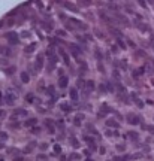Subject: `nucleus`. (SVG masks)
<instances>
[{
    "mask_svg": "<svg viewBox=\"0 0 154 161\" xmlns=\"http://www.w3.org/2000/svg\"><path fill=\"white\" fill-rule=\"evenodd\" d=\"M46 55H48V58H49L48 72H53V70L55 69V66H57V55H55V51H54L53 46H49V48L46 49Z\"/></svg>",
    "mask_w": 154,
    "mask_h": 161,
    "instance_id": "obj_1",
    "label": "nucleus"
},
{
    "mask_svg": "<svg viewBox=\"0 0 154 161\" xmlns=\"http://www.w3.org/2000/svg\"><path fill=\"white\" fill-rule=\"evenodd\" d=\"M15 94L12 93V91H6L5 93V95H3V100H5V103L6 104H9V106H12L14 103H15Z\"/></svg>",
    "mask_w": 154,
    "mask_h": 161,
    "instance_id": "obj_2",
    "label": "nucleus"
},
{
    "mask_svg": "<svg viewBox=\"0 0 154 161\" xmlns=\"http://www.w3.org/2000/svg\"><path fill=\"white\" fill-rule=\"evenodd\" d=\"M6 39L9 40L11 45H16L20 42V37H18V34H16L15 31H9V33H6Z\"/></svg>",
    "mask_w": 154,
    "mask_h": 161,
    "instance_id": "obj_3",
    "label": "nucleus"
},
{
    "mask_svg": "<svg viewBox=\"0 0 154 161\" xmlns=\"http://www.w3.org/2000/svg\"><path fill=\"white\" fill-rule=\"evenodd\" d=\"M69 21H70V24L73 25V29L76 30H87V25H85L84 22H81V21H78V20H75V18H69Z\"/></svg>",
    "mask_w": 154,
    "mask_h": 161,
    "instance_id": "obj_4",
    "label": "nucleus"
},
{
    "mask_svg": "<svg viewBox=\"0 0 154 161\" xmlns=\"http://www.w3.org/2000/svg\"><path fill=\"white\" fill-rule=\"evenodd\" d=\"M127 121H129V124H130V125H138V124L141 122V118H139L138 115L129 113V115H127Z\"/></svg>",
    "mask_w": 154,
    "mask_h": 161,
    "instance_id": "obj_5",
    "label": "nucleus"
},
{
    "mask_svg": "<svg viewBox=\"0 0 154 161\" xmlns=\"http://www.w3.org/2000/svg\"><path fill=\"white\" fill-rule=\"evenodd\" d=\"M69 48H70V52H72V55H73V57H79V55H82V51H81V48L78 46V45L70 43V45H69Z\"/></svg>",
    "mask_w": 154,
    "mask_h": 161,
    "instance_id": "obj_6",
    "label": "nucleus"
},
{
    "mask_svg": "<svg viewBox=\"0 0 154 161\" xmlns=\"http://www.w3.org/2000/svg\"><path fill=\"white\" fill-rule=\"evenodd\" d=\"M58 54L62 55V58H63V61H64V64H66V66H70V58H69L67 52H66L63 48H60V49H58Z\"/></svg>",
    "mask_w": 154,
    "mask_h": 161,
    "instance_id": "obj_7",
    "label": "nucleus"
},
{
    "mask_svg": "<svg viewBox=\"0 0 154 161\" xmlns=\"http://www.w3.org/2000/svg\"><path fill=\"white\" fill-rule=\"evenodd\" d=\"M84 140H85V143L91 148V149H96V143H94V137H91V136H88V134H85L84 136Z\"/></svg>",
    "mask_w": 154,
    "mask_h": 161,
    "instance_id": "obj_8",
    "label": "nucleus"
},
{
    "mask_svg": "<svg viewBox=\"0 0 154 161\" xmlns=\"http://www.w3.org/2000/svg\"><path fill=\"white\" fill-rule=\"evenodd\" d=\"M62 5H63L66 9H69V11H72V12H78V7H76L73 3H70V2H66V0H62Z\"/></svg>",
    "mask_w": 154,
    "mask_h": 161,
    "instance_id": "obj_9",
    "label": "nucleus"
},
{
    "mask_svg": "<svg viewBox=\"0 0 154 161\" xmlns=\"http://www.w3.org/2000/svg\"><path fill=\"white\" fill-rule=\"evenodd\" d=\"M44 124H45L46 127H48V131H49L51 134H54V133H55V127H54V122L51 121L49 118H46V119L44 121Z\"/></svg>",
    "mask_w": 154,
    "mask_h": 161,
    "instance_id": "obj_10",
    "label": "nucleus"
},
{
    "mask_svg": "<svg viewBox=\"0 0 154 161\" xmlns=\"http://www.w3.org/2000/svg\"><path fill=\"white\" fill-rule=\"evenodd\" d=\"M67 85H69V79H67V76H60L58 78V87L60 88H66Z\"/></svg>",
    "mask_w": 154,
    "mask_h": 161,
    "instance_id": "obj_11",
    "label": "nucleus"
},
{
    "mask_svg": "<svg viewBox=\"0 0 154 161\" xmlns=\"http://www.w3.org/2000/svg\"><path fill=\"white\" fill-rule=\"evenodd\" d=\"M85 89H87V91L85 93H91V91H94L96 89V84H94V80H87V82H85Z\"/></svg>",
    "mask_w": 154,
    "mask_h": 161,
    "instance_id": "obj_12",
    "label": "nucleus"
},
{
    "mask_svg": "<svg viewBox=\"0 0 154 161\" xmlns=\"http://www.w3.org/2000/svg\"><path fill=\"white\" fill-rule=\"evenodd\" d=\"M35 125H38V118H29L24 122V127H29V128L35 127Z\"/></svg>",
    "mask_w": 154,
    "mask_h": 161,
    "instance_id": "obj_13",
    "label": "nucleus"
},
{
    "mask_svg": "<svg viewBox=\"0 0 154 161\" xmlns=\"http://www.w3.org/2000/svg\"><path fill=\"white\" fill-rule=\"evenodd\" d=\"M99 16H100V18H103V21H106V22H109V24H112V22H114V18H112V16H108L106 12H103V11H100V12H99Z\"/></svg>",
    "mask_w": 154,
    "mask_h": 161,
    "instance_id": "obj_14",
    "label": "nucleus"
},
{
    "mask_svg": "<svg viewBox=\"0 0 154 161\" xmlns=\"http://www.w3.org/2000/svg\"><path fill=\"white\" fill-rule=\"evenodd\" d=\"M69 95H70V98H72V102H78V98H79V95H78V89L76 88H72L70 89V93H69Z\"/></svg>",
    "mask_w": 154,
    "mask_h": 161,
    "instance_id": "obj_15",
    "label": "nucleus"
},
{
    "mask_svg": "<svg viewBox=\"0 0 154 161\" xmlns=\"http://www.w3.org/2000/svg\"><path fill=\"white\" fill-rule=\"evenodd\" d=\"M29 112L25 109H15L14 110V118H16V116H27Z\"/></svg>",
    "mask_w": 154,
    "mask_h": 161,
    "instance_id": "obj_16",
    "label": "nucleus"
},
{
    "mask_svg": "<svg viewBox=\"0 0 154 161\" xmlns=\"http://www.w3.org/2000/svg\"><path fill=\"white\" fill-rule=\"evenodd\" d=\"M20 79H21V82L27 84L29 80H30V75L27 73V72H21V75H20Z\"/></svg>",
    "mask_w": 154,
    "mask_h": 161,
    "instance_id": "obj_17",
    "label": "nucleus"
},
{
    "mask_svg": "<svg viewBox=\"0 0 154 161\" xmlns=\"http://www.w3.org/2000/svg\"><path fill=\"white\" fill-rule=\"evenodd\" d=\"M42 67H44V57L39 55V57L36 58V70H40Z\"/></svg>",
    "mask_w": 154,
    "mask_h": 161,
    "instance_id": "obj_18",
    "label": "nucleus"
},
{
    "mask_svg": "<svg viewBox=\"0 0 154 161\" xmlns=\"http://www.w3.org/2000/svg\"><path fill=\"white\" fill-rule=\"evenodd\" d=\"M135 25L138 27L139 30H142V31H150V27H148L147 24H142V22H135Z\"/></svg>",
    "mask_w": 154,
    "mask_h": 161,
    "instance_id": "obj_19",
    "label": "nucleus"
},
{
    "mask_svg": "<svg viewBox=\"0 0 154 161\" xmlns=\"http://www.w3.org/2000/svg\"><path fill=\"white\" fill-rule=\"evenodd\" d=\"M36 46H38V45H36V43H30V45H29V46H25V49H24V51H25V54H31L33 51H35V49H36Z\"/></svg>",
    "mask_w": 154,
    "mask_h": 161,
    "instance_id": "obj_20",
    "label": "nucleus"
},
{
    "mask_svg": "<svg viewBox=\"0 0 154 161\" xmlns=\"http://www.w3.org/2000/svg\"><path fill=\"white\" fill-rule=\"evenodd\" d=\"M40 25L42 27H44V29L45 30H48V31H51V30H53V22H45V21H40Z\"/></svg>",
    "mask_w": 154,
    "mask_h": 161,
    "instance_id": "obj_21",
    "label": "nucleus"
},
{
    "mask_svg": "<svg viewBox=\"0 0 154 161\" xmlns=\"http://www.w3.org/2000/svg\"><path fill=\"white\" fill-rule=\"evenodd\" d=\"M106 125L108 127H112V128H118V122L115 119H106Z\"/></svg>",
    "mask_w": 154,
    "mask_h": 161,
    "instance_id": "obj_22",
    "label": "nucleus"
},
{
    "mask_svg": "<svg viewBox=\"0 0 154 161\" xmlns=\"http://www.w3.org/2000/svg\"><path fill=\"white\" fill-rule=\"evenodd\" d=\"M60 109H62L63 112H70L72 110V106L67 104V103H62V104H60Z\"/></svg>",
    "mask_w": 154,
    "mask_h": 161,
    "instance_id": "obj_23",
    "label": "nucleus"
},
{
    "mask_svg": "<svg viewBox=\"0 0 154 161\" xmlns=\"http://www.w3.org/2000/svg\"><path fill=\"white\" fill-rule=\"evenodd\" d=\"M117 16L120 18V21H121L124 25H130V22L127 21V16H124V15H121V14H117Z\"/></svg>",
    "mask_w": 154,
    "mask_h": 161,
    "instance_id": "obj_24",
    "label": "nucleus"
},
{
    "mask_svg": "<svg viewBox=\"0 0 154 161\" xmlns=\"http://www.w3.org/2000/svg\"><path fill=\"white\" fill-rule=\"evenodd\" d=\"M117 43H118V46L121 48V49H126V48H127V45L124 43V40H123L121 37H117Z\"/></svg>",
    "mask_w": 154,
    "mask_h": 161,
    "instance_id": "obj_25",
    "label": "nucleus"
},
{
    "mask_svg": "<svg viewBox=\"0 0 154 161\" xmlns=\"http://www.w3.org/2000/svg\"><path fill=\"white\" fill-rule=\"evenodd\" d=\"M78 3L82 5V6H91V5H93L91 0H78Z\"/></svg>",
    "mask_w": 154,
    "mask_h": 161,
    "instance_id": "obj_26",
    "label": "nucleus"
},
{
    "mask_svg": "<svg viewBox=\"0 0 154 161\" xmlns=\"http://www.w3.org/2000/svg\"><path fill=\"white\" fill-rule=\"evenodd\" d=\"M129 137H132V140H138L139 139V134L136 131H129Z\"/></svg>",
    "mask_w": 154,
    "mask_h": 161,
    "instance_id": "obj_27",
    "label": "nucleus"
},
{
    "mask_svg": "<svg viewBox=\"0 0 154 161\" xmlns=\"http://www.w3.org/2000/svg\"><path fill=\"white\" fill-rule=\"evenodd\" d=\"M81 118H79V116H76V118H73V125H75V127H81Z\"/></svg>",
    "mask_w": 154,
    "mask_h": 161,
    "instance_id": "obj_28",
    "label": "nucleus"
},
{
    "mask_svg": "<svg viewBox=\"0 0 154 161\" xmlns=\"http://www.w3.org/2000/svg\"><path fill=\"white\" fill-rule=\"evenodd\" d=\"M111 33H112L115 37H121V34H120V30H118V29H114V27H112V29H111Z\"/></svg>",
    "mask_w": 154,
    "mask_h": 161,
    "instance_id": "obj_29",
    "label": "nucleus"
},
{
    "mask_svg": "<svg viewBox=\"0 0 154 161\" xmlns=\"http://www.w3.org/2000/svg\"><path fill=\"white\" fill-rule=\"evenodd\" d=\"M25 102L33 103V102H35V95H33V94H27V95H25Z\"/></svg>",
    "mask_w": 154,
    "mask_h": 161,
    "instance_id": "obj_30",
    "label": "nucleus"
},
{
    "mask_svg": "<svg viewBox=\"0 0 154 161\" xmlns=\"http://www.w3.org/2000/svg\"><path fill=\"white\" fill-rule=\"evenodd\" d=\"M46 94H48V95H51V97H55V93H54V87H49V88L46 89Z\"/></svg>",
    "mask_w": 154,
    "mask_h": 161,
    "instance_id": "obj_31",
    "label": "nucleus"
},
{
    "mask_svg": "<svg viewBox=\"0 0 154 161\" xmlns=\"http://www.w3.org/2000/svg\"><path fill=\"white\" fill-rule=\"evenodd\" d=\"M5 140H8V133L0 131V142H5Z\"/></svg>",
    "mask_w": 154,
    "mask_h": 161,
    "instance_id": "obj_32",
    "label": "nucleus"
},
{
    "mask_svg": "<svg viewBox=\"0 0 154 161\" xmlns=\"http://www.w3.org/2000/svg\"><path fill=\"white\" fill-rule=\"evenodd\" d=\"M99 93H102V94H105V93H106V85H103V84H100V85H99Z\"/></svg>",
    "mask_w": 154,
    "mask_h": 161,
    "instance_id": "obj_33",
    "label": "nucleus"
},
{
    "mask_svg": "<svg viewBox=\"0 0 154 161\" xmlns=\"http://www.w3.org/2000/svg\"><path fill=\"white\" fill-rule=\"evenodd\" d=\"M117 89H118V91L120 93H123V94H126V88L121 85V84H117Z\"/></svg>",
    "mask_w": 154,
    "mask_h": 161,
    "instance_id": "obj_34",
    "label": "nucleus"
},
{
    "mask_svg": "<svg viewBox=\"0 0 154 161\" xmlns=\"http://www.w3.org/2000/svg\"><path fill=\"white\" fill-rule=\"evenodd\" d=\"M9 127L14 128V130H16V128H20V122H16V121H15V122H11V124H9Z\"/></svg>",
    "mask_w": 154,
    "mask_h": 161,
    "instance_id": "obj_35",
    "label": "nucleus"
},
{
    "mask_svg": "<svg viewBox=\"0 0 154 161\" xmlns=\"http://www.w3.org/2000/svg\"><path fill=\"white\" fill-rule=\"evenodd\" d=\"M57 127L63 130V128H64V121H63V119H58V121H57Z\"/></svg>",
    "mask_w": 154,
    "mask_h": 161,
    "instance_id": "obj_36",
    "label": "nucleus"
},
{
    "mask_svg": "<svg viewBox=\"0 0 154 161\" xmlns=\"http://www.w3.org/2000/svg\"><path fill=\"white\" fill-rule=\"evenodd\" d=\"M70 143H72V146H73V148H79V142L76 140V139H72Z\"/></svg>",
    "mask_w": 154,
    "mask_h": 161,
    "instance_id": "obj_37",
    "label": "nucleus"
},
{
    "mask_svg": "<svg viewBox=\"0 0 154 161\" xmlns=\"http://www.w3.org/2000/svg\"><path fill=\"white\" fill-rule=\"evenodd\" d=\"M87 127H88V130H90V133H93V134H99V131L94 128V127H93V125H87Z\"/></svg>",
    "mask_w": 154,
    "mask_h": 161,
    "instance_id": "obj_38",
    "label": "nucleus"
},
{
    "mask_svg": "<svg viewBox=\"0 0 154 161\" xmlns=\"http://www.w3.org/2000/svg\"><path fill=\"white\" fill-rule=\"evenodd\" d=\"M94 54H96V58H97V60H102V58H103V55H102V52H100L99 49H96Z\"/></svg>",
    "mask_w": 154,
    "mask_h": 161,
    "instance_id": "obj_39",
    "label": "nucleus"
},
{
    "mask_svg": "<svg viewBox=\"0 0 154 161\" xmlns=\"http://www.w3.org/2000/svg\"><path fill=\"white\" fill-rule=\"evenodd\" d=\"M31 133H35V134L40 133V127H38V125H35V127H33V128H31Z\"/></svg>",
    "mask_w": 154,
    "mask_h": 161,
    "instance_id": "obj_40",
    "label": "nucleus"
},
{
    "mask_svg": "<svg viewBox=\"0 0 154 161\" xmlns=\"http://www.w3.org/2000/svg\"><path fill=\"white\" fill-rule=\"evenodd\" d=\"M5 72H6L8 75H12L14 72H15V67H9V69H5Z\"/></svg>",
    "mask_w": 154,
    "mask_h": 161,
    "instance_id": "obj_41",
    "label": "nucleus"
},
{
    "mask_svg": "<svg viewBox=\"0 0 154 161\" xmlns=\"http://www.w3.org/2000/svg\"><path fill=\"white\" fill-rule=\"evenodd\" d=\"M138 3H139L144 9H147V2H145V0H138Z\"/></svg>",
    "mask_w": 154,
    "mask_h": 161,
    "instance_id": "obj_42",
    "label": "nucleus"
},
{
    "mask_svg": "<svg viewBox=\"0 0 154 161\" xmlns=\"http://www.w3.org/2000/svg\"><path fill=\"white\" fill-rule=\"evenodd\" d=\"M136 104H138V107H141V109L144 107V102H142V100H139V98H136Z\"/></svg>",
    "mask_w": 154,
    "mask_h": 161,
    "instance_id": "obj_43",
    "label": "nucleus"
},
{
    "mask_svg": "<svg viewBox=\"0 0 154 161\" xmlns=\"http://www.w3.org/2000/svg\"><path fill=\"white\" fill-rule=\"evenodd\" d=\"M48 148V145H46V143H40V145H39V149H42V151H45Z\"/></svg>",
    "mask_w": 154,
    "mask_h": 161,
    "instance_id": "obj_44",
    "label": "nucleus"
},
{
    "mask_svg": "<svg viewBox=\"0 0 154 161\" xmlns=\"http://www.w3.org/2000/svg\"><path fill=\"white\" fill-rule=\"evenodd\" d=\"M106 88L109 89V91H114V89H115V88H114V85H112V84H109V82L106 84Z\"/></svg>",
    "mask_w": 154,
    "mask_h": 161,
    "instance_id": "obj_45",
    "label": "nucleus"
},
{
    "mask_svg": "<svg viewBox=\"0 0 154 161\" xmlns=\"http://www.w3.org/2000/svg\"><path fill=\"white\" fill-rule=\"evenodd\" d=\"M54 151L57 152V154H60V152H62V148H60V145H55V146H54Z\"/></svg>",
    "mask_w": 154,
    "mask_h": 161,
    "instance_id": "obj_46",
    "label": "nucleus"
},
{
    "mask_svg": "<svg viewBox=\"0 0 154 161\" xmlns=\"http://www.w3.org/2000/svg\"><path fill=\"white\" fill-rule=\"evenodd\" d=\"M97 118H105V112H103V110L97 112Z\"/></svg>",
    "mask_w": 154,
    "mask_h": 161,
    "instance_id": "obj_47",
    "label": "nucleus"
},
{
    "mask_svg": "<svg viewBox=\"0 0 154 161\" xmlns=\"http://www.w3.org/2000/svg\"><path fill=\"white\" fill-rule=\"evenodd\" d=\"M79 158H81V157H79L78 154H72V155H70V160H79Z\"/></svg>",
    "mask_w": 154,
    "mask_h": 161,
    "instance_id": "obj_48",
    "label": "nucleus"
},
{
    "mask_svg": "<svg viewBox=\"0 0 154 161\" xmlns=\"http://www.w3.org/2000/svg\"><path fill=\"white\" fill-rule=\"evenodd\" d=\"M84 155H85V157H90V155H91V151H90V149H85V151H84Z\"/></svg>",
    "mask_w": 154,
    "mask_h": 161,
    "instance_id": "obj_49",
    "label": "nucleus"
},
{
    "mask_svg": "<svg viewBox=\"0 0 154 161\" xmlns=\"http://www.w3.org/2000/svg\"><path fill=\"white\" fill-rule=\"evenodd\" d=\"M57 34H58V36H63V37H64V36H66V31H63V30H58V31H57Z\"/></svg>",
    "mask_w": 154,
    "mask_h": 161,
    "instance_id": "obj_50",
    "label": "nucleus"
},
{
    "mask_svg": "<svg viewBox=\"0 0 154 161\" xmlns=\"http://www.w3.org/2000/svg\"><path fill=\"white\" fill-rule=\"evenodd\" d=\"M114 78H115L117 80L120 79V73H118V72H117V70H114Z\"/></svg>",
    "mask_w": 154,
    "mask_h": 161,
    "instance_id": "obj_51",
    "label": "nucleus"
},
{
    "mask_svg": "<svg viewBox=\"0 0 154 161\" xmlns=\"http://www.w3.org/2000/svg\"><path fill=\"white\" fill-rule=\"evenodd\" d=\"M99 70L102 72V73H105V69H103V64H102V63H100V64H99Z\"/></svg>",
    "mask_w": 154,
    "mask_h": 161,
    "instance_id": "obj_52",
    "label": "nucleus"
},
{
    "mask_svg": "<svg viewBox=\"0 0 154 161\" xmlns=\"http://www.w3.org/2000/svg\"><path fill=\"white\" fill-rule=\"evenodd\" d=\"M14 161H24V158H23V157H15Z\"/></svg>",
    "mask_w": 154,
    "mask_h": 161,
    "instance_id": "obj_53",
    "label": "nucleus"
},
{
    "mask_svg": "<svg viewBox=\"0 0 154 161\" xmlns=\"http://www.w3.org/2000/svg\"><path fill=\"white\" fill-rule=\"evenodd\" d=\"M16 14H18V9H15V11H11V12H9V15H16Z\"/></svg>",
    "mask_w": 154,
    "mask_h": 161,
    "instance_id": "obj_54",
    "label": "nucleus"
},
{
    "mask_svg": "<svg viewBox=\"0 0 154 161\" xmlns=\"http://www.w3.org/2000/svg\"><path fill=\"white\" fill-rule=\"evenodd\" d=\"M105 152H106V149H105V148H100V154H102V155H103Z\"/></svg>",
    "mask_w": 154,
    "mask_h": 161,
    "instance_id": "obj_55",
    "label": "nucleus"
},
{
    "mask_svg": "<svg viewBox=\"0 0 154 161\" xmlns=\"http://www.w3.org/2000/svg\"><path fill=\"white\" fill-rule=\"evenodd\" d=\"M3 115H6V113H5V110H2V109H0V116H3Z\"/></svg>",
    "mask_w": 154,
    "mask_h": 161,
    "instance_id": "obj_56",
    "label": "nucleus"
},
{
    "mask_svg": "<svg viewBox=\"0 0 154 161\" xmlns=\"http://www.w3.org/2000/svg\"><path fill=\"white\" fill-rule=\"evenodd\" d=\"M2 100H3V94H2V93H0V102H2Z\"/></svg>",
    "mask_w": 154,
    "mask_h": 161,
    "instance_id": "obj_57",
    "label": "nucleus"
},
{
    "mask_svg": "<svg viewBox=\"0 0 154 161\" xmlns=\"http://www.w3.org/2000/svg\"><path fill=\"white\" fill-rule=\"evenodd\" d=\"M2 27H3V21H0V29H2Z\"/></svg>",
    "mask_w": 154,
    "mask_h": 161,
    "instance_id": "obj_58",
    "label": "nucleus"
},
{
    "mask_svg": "<svg viewBox=\"0 0 154 161\" xmlns=\"http://www.w3.org/2000/svg\"><path fill=\"white\" fill-rule=\"evenodd\" d=\"M85 161H93V160L91 158H85Z\"/></svg>",
    "mask_w": 154,
    "mask_h": 161,
    "instance_id": "obj_59",
    "label": "nucleus"
},
{
    "mask_svg": "<svg viewBox=\"0 0 154 161\" xmlns=\"http://www.w3.org/2000/svg\"><path fill=\"white\" fill-rule=\"evenodd\" d=\"M153 85H154V79H153Z\"/></svg>",
    "mask_w": 154,
    "mask_h": 161,
    "instance_id": "obj_60",
    "label": "nucleus"
},
{
    "mask_svg": "<svg viewBox=\"0 0 154 161\" xmlns=\"http://www.w3.org/2000/svg\"><path fill=\"white\" fill-rule=\"evenodd\" d=\"M153 48H154V45H153Z\"/></svg>",
    "mask_w": 154,
    "mask_h": 161,
    "instance_id": "obj_61",
    "label": "nucleus"
}]
</instances>
